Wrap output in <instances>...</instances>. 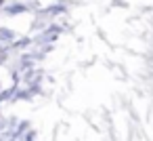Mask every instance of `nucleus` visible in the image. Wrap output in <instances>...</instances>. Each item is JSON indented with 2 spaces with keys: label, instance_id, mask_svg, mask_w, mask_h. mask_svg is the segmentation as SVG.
Segmentation results:
<instances>
[{
  "label": "nucleus",
  "instance_id": "nucleus-1",
  "mask_svg": "<svg viewBox=\"0 0 153 141\" xmlns=\"http://www.w3.org/2000/svg\"><path fill=\"white\" fill-rule=\"evenodd\" d=\"M2 2H4V0H0V4H2Z\"/></svg>",
  "mask_w": 153,
  "mask_h": 141
}]
</instances>
